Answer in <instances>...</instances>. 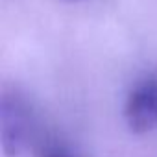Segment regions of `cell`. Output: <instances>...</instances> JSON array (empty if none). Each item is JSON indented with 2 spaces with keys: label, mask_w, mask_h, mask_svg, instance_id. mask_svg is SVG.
I'll return each mask as SVG.
<instances>
[{
  "label": "cell",
  "mask_w": 157,
  "mask_h": 157,
  "mask_svg": "<svg viewBox=\"0 0 157 157\" xmlns=\"http://www.w3.org/2000/svg\"><path fill=\"white\" fill-rule=\"evenodd\" d=\"M2 146L4 153L8 157L21 155L32 139V117L28 113V107L19 100L11 96L2 98Z\"/></svg>",
  "instance_id": "cell-1"
},
{
  "label": "cell",
  "mask_w": 157,
  "mask_h": 157,
  "mask_svg": "<svg viewBox=\"0 0 157 157\" xmlns=\"http://www.w3.org/2000/svg\"><path fill=\"white\" fill-rule=\"evenodd\" d=\"M126 122L133 133H148L157 128V82L139 83L126 102Z\"/></svg>",
  "instance_id": "cell-2"
},
{
  "label": "cell",
  "mask_w": 157,
  "mask_h": 157,
  "mask_svg": "<svg viewBox=\"0 0 157 157\" xmlns=\"http://www.w3.org/2000/svg\"><path fill=\"white\" fill-rule=\"evenodd\" d=\"M33 157H78V155H74L65 144L57 140H41L35 146Z\"/></svg>",
  "instance_id": "cell-3"
},
{
  "label": "cell",
  "mask_w": 157,
  "mask_h": 157,
  "mask_svg": "<svg viewBox=\"0 0 157 157\" xmlns=\"http://www.w3.org/2000/svg\"><path fill=\"white\" fill-rule=\"evenodd\" d=\"M70 2H76V0H70Z\"/></svg>",
  "instance_id": "cell-4"
}]
</instances>
